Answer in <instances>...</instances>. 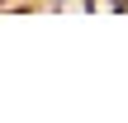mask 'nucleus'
<instances>
[{
	"mask_svg": "<svg viewBox=\"0 0 128 123\" xmlns=\"http://www.w3.org/2000/svg\"><path fill=\"white\" fill-rule=\"evenodd\" d=\"M114 9H128V0H114Z\"/></svg>",
	"mask_w": 128,
	"mask_h": 123,
	"instance_id": "1",
	"label": "nucleus"
}]
</instances>
